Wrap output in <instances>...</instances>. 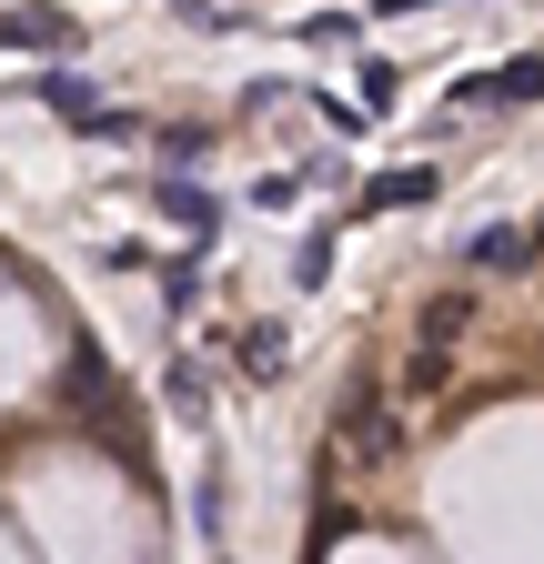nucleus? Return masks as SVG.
Returning a JSON list of instances; mask_svg holds the SVG:
<instances>
[{
	"mask_svg": "<svg viewBox=\"0 0 544 564\" xmlns=\"http://www.w3.org/2000/svg\"><path fill=\"white\" fill-rule=\"evenodd\" d=\"M333 444H344L353 464H393V454H403L393 393H383V383H344V403H333Z\"/></svg>",
	"mask_w": 544,
	"mask_h": 564,
	"instance_id": "1",
	"label": "nucleus"
},
{
	"mask_svg": "<svg viewBox=\"0 0 544 564\" xmlns=\"http://www.w3.org/2000/svg\"><path fill=\"white\" fill-rule=\"evenodd\" d=\"M454 101H464V111H485V101H544V61L524 51V61H504V70H474V82H454Z\"/></svg>",
	"mask_w": 544,
	"mask_h": 564,
	"instance_id": "2",
	"label": "nucleus"
},
{
	"mask_svg": "<svg viewBox=\"0 0 544 564\" xmlns=\"http://www.w3.org/2000/svg\"><path fill=\"white\" fill-rule=\"evenodd\" d=\"M162 223H172L192 252H213V232H222V202L202 192V182H162Z\"/></svg>",
	"mask_w": 544,
	"mask_h": 564,
	"instance_id": "3",
	"label": "nucleus"
},
{
	"mask_svg": "<svg viewBox=\"0 0 544 564\" xmlns=\"http://www.w3.org/2000/svg\"><path fill=\"white\" fill-rule=\"evenodd\" d=\"M534 242H544L534 223H485V232L464 242V262H474V272H524V262H534Z\"/></svg>",
	"mask_w": 544,
	"mask_h": 564,
	"instance_id": "4",
	"label": "nucleus"
},
{
	"mask_svg": "<svg viewBox=\"0 0 544 564\" xmlns=\"http://www.w3.org/2000/svg\"><path fill=\"white\" fill-rule=\"evenodd\" d=\"M0 51H72V11H0Z\"/></svg>",
	"mask_w": 544,
	"mask_h": 564,
	"instance_id": "5",
	"label": "nucleus"
},
{
	"mask_svg": "<svg viewBox=\"0 0 544 564\" xmlns=\"http://www.w3.org/2000/svg\"><path fill=\"white\" fill-rule=\"evenodd\" d=\"M162 403H172L192 434H202V423H213V373H202L192 352H182V364H162Z\"/></svg>",
	"mask_w": 544,
	"mask_h": 564,
	"instance_id": "6",
	"label": "nucleus"
},
{
	"mask_svg": "<svg viewBox=\"0 0 544 564\" xmlns=\"http://www.w3.org/2000/svg\"><path fill=\"white\" fill-rule=\"evenodd\" d=\"M414 202H434V172H424V162H403V172H373V182H363V212H414Z\"/></svg>",
	"mask_w": 544,
	"mask_h": 564,
	"instance_id": "7",
	"label": "nucleus"
},
{
	"mask_svg": "<svg viewBox=\"0 0 544 564\" xmlns=\"http://www.w3.org/2000/svg\"><path fill=\"white\" fill-rule=\"evenodd\" d=\"M31 91H41V101H51L61 121H81V131H91V111H101V101H91V82H81V70H31Z\"/></svg>",
	"mask_w": 544,
	"mask_h": 564,
	"instance_id": "8",
	"label": "nucleus"
},
{
	"mask_svg": "<svg viewBox=\"0 0 544 564\" xmlns=\"http://www.w3.org/2000/svg\"><path fill=\"white\" fill-rule=\"evenodd\" d=\"M454 383V343H414V364H403V403H434Z\"/></svg>",
	"mask_w": 544,
	"mask_h": 564,
	"instance_id": "9",
	"label": "nucleus"
},
{
	"mask_svg": "<svg viewBox=\"0 0 544 564\" xmlns=\"http://www.w3.org/2000/svg\"><path fill=\"white\" fill-rule=\"evenodd\" d=\"M283 364H293V333H283V323H252V333H242V373H262V383H272Z\"/></svg>",
	"mask_w": 544,
	"mask_h": 564,
	"instance_id": "10",
	"label": "nucleus"
},
{
	"mask_svg": "<svg viewBox=\"0 0 544 564\" xmlns=\"http://www.w3.org/2000/svg\"><path fill=\"white\" fill-rule=\"evenodd\" d=\"M464 323H474V293H434L424 303V343H464Z\"/></svg>",
	"mask_w": 544,
	"mask_h": 564,
	"instance_id": "11",
	"label": "nucleus"
},
{
	"mask_svg": "<svg viewBox=\"0 0 544 564\" xmlns=\"http://www.w3.org/2000/svg\"><path fill=\"white\" fill-rule=\"evenodd\" d=\"M293 202H303V172H262L252 182V212H293Z\"/></svg>",
	"mask_w": 544,
	"mask_h": 564,
	"instance_id": "12",
	"label": "nucleus"
},
{
	"mask_svg": "<svg viewBox=\"0 0 544 564\" xmlns=\"http://www.w3.org/2000/svg\"><path fill=\"white\" fill-rule=\"evenodd\" d=\"M162 303H172V313H192V303H202V252H192V262H172V272H162Z\"/></svg>",
	"mask_w": 544,
	"mask_h": 564,
	"instance_id": "13",
	"label": "nucleus"
},
{
	"mask_svg": "<svg viewBox=\"0 0 544 564\" xmlns=\"http://www.w3.org/2000/svg\"><path fill=\"white\" fill-rule=\"evenodd\" d=\"M323 272H333V232H313V242L293 252V282H303V293H313V282H323Z\"/></svg>",
	"mask_w": 544,
	"mask_h": 564,
	"instance_id": "14",
	"label": "nucleus"
},
{
	"mask_svg": "<svg viewBox=\"0 0 544 564\" xmlns=\"http://www.w3.org/2000/svg\"><path fill=\"white\" fill-rule=\"evenodd\" d=\"M303 41H313V51H333V41H353V21H344V11H313V21H303Z\"/></svg>",
	"mask_w": 544,
	"mask_h": 564,
	"instance_id": "15",
	"label": "nucleus"
},
{
	"mask_svg": "<svg viewBox=\"0 0 544 564\" xmlns=\"http://www.w3.org/2000/svg\"><path fill=\"white\" fill-rule=\"evenodd\" d=\"M373 11H383V21H403V11H424V0H373Z\"/></svg>",
	"mask_w": 544,
	"mask_h": 564,
	"instance_id": "16",
	"label": "nucleus"
}]
</instances>
